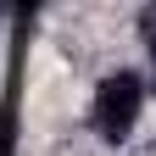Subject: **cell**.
I'll return each mask as SVG.
<instances>
[{
    "mask_svg": "<svg viewBox=\"0 0 156 156\" xmlns=\"http://www.w3.org/2000/svg\"><path fill=\"white\" fill-rule=\"evenodd\" d=\"M140 45H145V67H151V78H156V6L140 11Z\"/></svg>",
    "mask_w": 156,
    "mask_h": 156,
    "instance_id": "2",
    "label": "cell"
},
{
    "mask_svg": "<svg viewBox=\"0 0 156 156\" xmlns=\"http://www.w3.org/2000/svg\"><path fill=\"white\" fill-rule=\"evenodd\" d=\"M145 95H151L145 73H134V67L101 73V84L89 95V128L101 134L106 145H128L134 128H140V117H145Z\"/></svg>",
    "mask_w": 156,
    "mask_h": 156,
    "instance_id": "1",
    "label": "cell"
}]
</instances>
